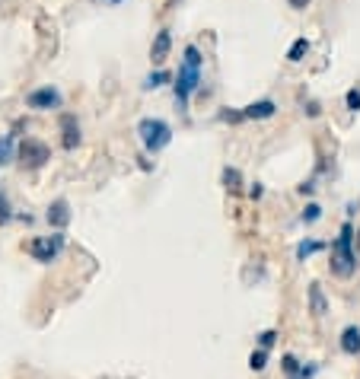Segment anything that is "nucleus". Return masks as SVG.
<instances>
[{"mask_svg":"<svg viewBox=\"0 0 360 379\" xmlns=\"http://www.w3.org/2000/svg\"><path fill=\"white\" fill-rule=\"evenodd\" d=\"M354 223L344 220L341 230H338L335 243H331V261H329V271L335 274L338 281H351L357 274V246H354Z\"/></svg>","mask_w":360,"mask_h":379,"instance_id":"obj_2","label":"nucleus"},{"mask_svg":"<svg viewBox=\"0 0 360 379\" xmlns=\"http://www.w3.org/2000/svg\"><path fill=\"white\" fill-rule=\"evenodd\" d=\"M303 112H307L309 118H319V115H322V106H319L316 99H307V102H303Z\"/></svg>","mask_w":360,"mask_h":379,"instance_id":"obj_25","label":"nucleus"},{"mask_svg":"<svg viewBox=\"0 0 360 379\" xmlns=\"http://www.w3.org/2000/svg\"><path fill=\"white\" fill-rule=\"evenodd\" d=\"M290 6H294V10H307V6L312 4V0H287Z\"/></svg>","mask_w":360,"mask_h":379,"instance_id":"obj_28","label":"nucleus"},{"mask_svg":"<svg viewBox=\"0 0 360 379\" xmlns=\"http://www.w3.org/2000/svg\"><path fill=\"white\" fill-rule=\"evenodd\" d=\"M26 106H29L32 112H61V108H64V93L54 84L36 86L26 93Z\"/></svg>","mask_w":360,"mask_h":379,"instance_id":"obj_6","label":"nucleus"},{"mask_svg":"<svg viewBox=\"0 0 360 379\" xmlns=\"http://www.w3.org/2000/svg\"><path fill=\"white\" fill-rule=\"evenodd\" d=\"M166 84H173V74L163 71V67H156V71L147 74L140 86H144V89H160V86H166Z\"/></svg>","mask_w":360,"mask_h":379,"instance_id":"obj_17","label":"nucleus"},{"mask_svg":"<svg viewBox=\"0 0 360 379\" xmlns=\"http://www.w3.org/2000/svg\"><path fill=\"white\" fill-rule=\"evenodd\" d=\"M220 182H223V188H227L230 195H240V191H242V172L236 166H223Z\"/></svg>","mask_w":360,"mask_h":379,"instance_id":"obj_15","label":"nucleus"},{"mask_svg":"<svg viewBox=\"0 0 360 379\" xmlns=\"http://www.w3.org/2000/svg\"><path fill=\"white\" fill-rule=\"evenodd\" d=\"M103 4H108V6H118V4H125V0H103Z\"/></svg>","mask_w":360,"mask_h":379,"instance_id":"obj_29","label":"nucleus"},{"mask_svg":"<svg viewBox=\"0 0 360 379\" xmlns=\"http://www.w3.org/2000/svg\"><path fill=\"white\" fill-rule=\"evenodd\" d=\"M325 249H329V246H325L322 239H312V236H307V239H300V243H297L294 255H297V261H309L316 252H325Z\"/></svg>","mask_w":360,"mask_h":379,"instance_id":"obj_14","label":"nucleus"},{"mask_svg":"<svg viewBox=\"0 0 360 379\" xmlns=\"http://www.w3.org/2000/svg\"><path fill=\"white\" fill-rule=\"evenodd\" d=\"M48 160H51V147L45 141H38V137H19V143H16V163L23 169L36 172V169L48 166Z\"/></svg>","mask_w":360,"mask_h":379,"instance_id":"obj_4","label":"nucleus"},{"mask_svg":"<svg viewBox=\"0 0 360 379\" xmlns=\"http://www.w3.org/2000/svg\"><path fill=\"white\" fill-rule=\"evenodd\" d=\"M281 370H284V376L287 379H294V376H300V370H303V363H300V357L297 354H281Z\"/></svg>","mask_w":360,"mask_h":379,"instance_id":"obj_18","label":"nucleus"},{"mask_svg":"<svg viewBox=\"0 0 360 379\" xmlns=\"http://www.w3.org/2000/svg\"><path fill=\"white\" fill-rule=\"evenodd\" d=\"M297 191H300V195H312V191H316V176L307 178V182H300V185H297Z\"/></svg>","mask_w":360,"mask_h":379,"instance_id":"obj_26","label":"nucleus"},{"mask_svg":"<svg viewBox=\"0 0 360 379\" xmlns=\"http://www.w3.org/2000/svg\"><path fill=\"white\" fill-rule=\"evenodd\" d=\"M13 217H16V213H13V208H10V198L0 195V226L13 223Z\"/></svg>","mask_w":360,"mask_h":379,"instance_id":"obj_22","label":"nucleus"},{"mask_svg":"<svg viewBox=\"0 0 360 379\" xmlns=\"http://www.w3.org/2000/svg\"><path fill=\"white\" fill-rule=\"evenodd\" d=\"M277 338H281V332H277V328H264V332H258V335H255V348L271 350V348L277 344Z\"/></svg>","mask_w":360,"mask_h":379,"instance_id":"obj_21","label":"nucleus"},{"mask_svg":"<svg viewBox=\"0 0 360 379\" xmlns=\"http://www.w3.org/2000/svg\"><path fill=\"white\" fill-rule=\"evenodd\" d=\"M220 121H233V125H240V121H242V112H240V108H223V112H220Z\"/></svg>","mask_w":360,"mask_h":379,"instance_id":"obj_24","label":"nucleus"},{"mask_svg":"<svg viewBox=\"0 0 360 379\" xmlns=\"http://www.w3.org/2000/svg\"><path fill=\"white\" fill-rule=\"evenodd\" d=\"M307 303H309V313L316 315V319H325V315H329V296H325L319 281H312L307 287Z\"/></svg>","mask_w":360,"mask_h":379,"instance_id":"obj_11","label":"nucleus"},{"mask_svg":"<svg viewBox=\"0 0 360 379\" xmlns=\"http://www.w3.org/2000/svg\"><path fill=\"white\" fill-rule=\"evenodd\" d=\"M58 131H61V147H64L67 153H73V150L83 143V128H80V118L73 112L58 115Z\"/></svg>","mask_w":360,"mask_h":379,"instance_id":"obj_7","label":"nucleus"},{"mask_svg":"<svg viewBox=\"0 0 360 379\" xmlns=\"http://www.w3.org/2000/svg\"><path fill=\"white\" fill-rule=\"evenodd\" d=\"M309 48H312V45H309V39H307V36L294 39V45L287 48V61H290V64H300V61L309 54Z\"/></svg>","mask_w":360,"mask_h":379,"instance_id":"obj_16","label":"nucleus"},{"mask_svg":"<svg viewBox=\"0 0 360 379\" xmlns=\"http://www.w3.org/2000/svg\"><path fill=\"white\" fill-rule=\"evenodd\" d=\"M344 106H348V112H360V89L357 86H351L348 93H344Z\"/></svg>","mask_w":360,"mask_h":379,"instance_id":"obj_23","label":"nucleus"},{"mask_svg":"<svg viewBox=\"0 0 360 379\" xmlns=\"http://www.w3.org/2000/svg\"><path fill=\"white\" fill-rule=\"evenodd\" d=\"M338 348L344 357H360V325H344L338 335Z\"/></svg>","mask_w":360,"mask_h":379,"instance_id":"obj_12","label":"nucleus"},{"mask_svg":"<svg viewBox=\"0 0 360 379\" xmlns=\"http://www.w3.org/2000/svg\"><path fill=\"white\" fill-rule=\"evenodd\" d=\"M201 77H205V54L195 42H188L182 48V64L179 74H173V93H175V106L185 112L192 96L201 89Z\"/></svg>","mask_w":360,"mask_h":379,"instance_id":"obj_1","label":"nucleus"},{"mask_svg":"<svg viewBox=\"0 0 360 379\" xmlns=\"http://www.w3.org/2000/svg\"><path fill=\"white\" fill-rule=\"evenodd\" d=\"M138 137H140L144 153L156 156L173 143V125H169L166 118H156V115H144V118L138 121Z\"/></svg>","mask_w":360,"mask_h":379,"instance_id":"obj_3","label":"nucleus"},{"mask_svg":"<svg viewBox=\"0 0 360 379\" xmlns=\"http://www.w3.org/2000/svg\"><path fill=\"white\" fill-rule=\"evenodd\" d=\"M354 236H360V233H354Z\"/></svg>","mask_w":360,"mask_h":379,"instance_id":"obj_30","label":"nucleus"},{"mask_svg":"<svg viewBox=\"0 0 360 379\" xmlns=\"http://www.w3.org/2000/svg\"><path fill=\"white\" fill-rule=\"evenodd\" d=\"M240 112H242V121H268L277 115V102L274 99H255V102H249V106H242Z\"/></svg>","mask_w":360,"mask_h":379,"instance_id":"obj_9","label":"nucleus"},{"mask_svg":"<svg viewBox=\"0 0 360 379\" xmlns=\"http://www.w3.org/2000/svg\"><path fill=\"white\" fill-rule=\"evenodd\" d=\"M268 360H271V350L255 348L252 354H249V370H255V373H264V370H268Z\"/></svg>","mask_w":360,"mask_h":379,"instance_id":"obj_19","label":"nucleus"},{"mask_svg":"<svg viewBox=\"0 0 360 379\" xmlns=\"http://www.w3.org/2000/svg\"><path fill=\"white\" fill-rule=\"evenodd\" d=\"M169 51H173V29H166V26H163V29L153 36V45H150V64H153V67H163V61L169 58Z\"/></svg>","mask_w":360,"mask_h":379,"instance_id":"obj_10","label":"nucleus"},{"mask_svg":"<svg viewBox=\"0 0 360 379\" xmlns=\"http://www.w3.org/2000/svg\"><path fill=\"white\" fill-rule=\"evenodd\" d=\"M45 220H48V226L54 233H64L67 226H71V220H73L67 198H54V201L48 204V211H45Z\"/></svg>","mask_w":360,"mask_h":379,"instance_id":"obj_8","label":"nucleus"},{"mask_svg":"<svg viewBox=\"0 0 360 379\" xmlns=\"http://www.w3.org/2000/svg\"><path fill=\"white\" fill-rule=\"evenodd\" d=\"M64 246H67L64 233H51V236H32L29 246H26V252H29L32 258L38 261V265H51V261L61 258Z\"/></svg>","mask_w":360,"mask_h":379,"instance_id":"obj_5","label":"nucleus"},{"mask_svg":"<svg viewBox=\"0 0 360 379\" xmlns=\"http://www.w3.org/2000/svg\"><path fill=\"white\" fill-rule=\"evenodd\" d=\"M262 195H264V185H262V182H255L252 188H249V198H252V201H258Z\"/></svg>","mask_w":360,"mask_h":379,"instance_id":"obj_27","label":"nucleus"},{"mask_svg":"<svg viewBox=\"0 0 360 379\" xmlns=\"http://www.w3.org/2000/svg\"><path fill=\"white\" fill-rule=\"evenodd\" d=\"M16 143H19L16 131H6V134H0V166H6V163L16 160Z\"/></svg>","mask_w":360,"mask_h":379,"instance_id":"obj_13","label":"nucleus"},{"mask_svg":"<svg viewBox=\"0 0 360 379\" xmlns=\"http://www.w3.org/2000/svg\"><path fill=\"white\" fill-rule=\"evenodd\" d=\"M319 220H322V204L307 201V208H303V213H300V223L303 226H312V223H319Z\"/></svg>","mask_w":360,"mask_h":379,"instance_id":"obj_20","label":"nucleus"}]
</instances>
